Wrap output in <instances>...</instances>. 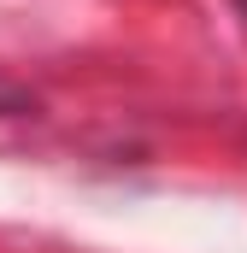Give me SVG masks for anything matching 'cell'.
Instances as JSON below:
<instances>
[]
</instances>
